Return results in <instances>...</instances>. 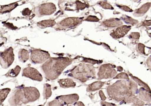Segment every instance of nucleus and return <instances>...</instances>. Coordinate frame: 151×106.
Listing matches in <instances>:
<instances>
[{
	"label": "nucleus",
	"instance_id": "58836bf2",
	"mask_svg": "<svg viewBox=\"0 0 151 106\" xmlns=\"http://www.w3.org/2000/svg\"><path fill=\"white\" fill-rule=\"evenodd\" d=\"M5 26H6V27H8V28H10V29H11V30H15V29H17V27H15V26H14L12 24H11V23H5Z\"/></svg>",
	"mask_w": 151,
	"mask_h": 106
},
{
	"label": "nucleus",
	"instance_id": "aec40b11",
	"mask_svg": "<svg viewBox=\"0 0 151 106\" xmlns=\"http://www.w3.org/2000/svg\"><path fill=\"white\" fill-rule=\"evenodd\" d=\"M18 2H14L9 5H2L0 9V12L1 13H6V12H9L11 11L12 9H15L17 6H18Z\"/></svg>",
	"mask_w": 151,
	"mask_h": 106
},
{
	"label": "nucleus",
	"instance_id": "2f4dec72",
	"mask_svg": "<svg viewBox=\"0 0 151 106\" xmlns=\"http://www.w3.org/2000/svg\"><path fill=\"white\" fill-rule=\"evenodd\" d=\"M116 5L117 7H118L120 9H121L124 11H126V12H132L133 11V9H131L130 8H129L127 6L123 5H120V4H116Z\"/></svg>",
	"mask_w": 151,
	"mask_h": 106
},
{
	"label": "nucleus",
	"instance_id": "a18cd8bd",
	"mask_svg": "<svg viewBox=\"0 0 151 106\" xmlns=\"http://www.w3.org/2000/svg\"><path fill=\"white\" fill-rule=\"evenodd\" d=\"M45 104H43V105H38V106H44Z\"/></svg>",
	"mask_w": 151,
	"mask_h": 106
},
{
	"label": "nucleus",
	"instance_id": "7ed1b4c3",
	"mask_svg": "<svg viewBox=\"0 0 151 106\" xmlns=\"http://www.w3.org/2000/svg\"><path fill=\"white\" fill-rule=\"evenodd\" d=\"M40 98V92L35 87L17 88L12 94L8 102L11 106H21L33 102Z\"/></svg>",
	"mask_w": 151,
	"mask_h": 106
},
{
	"label": "nucleus",
	"instance_id": "bb28decb",
	"mask_svg": "<svg viewBox=\"0 0 151 106\" xmlns=\"http://www.w3.org/2000/svg\"><path fill=\"white\" fill-rule=\"evenodd\" d=\"M99 5L101 7L103 8L104 9H113V7L106 1H100L98 2Z\"/></svg>",
	"mask_w": 151,
	"mask_h": 106
},
{
	"label": "nucleus",
	"instance_id": "20e7f679",
	"mask_svg": "<svg viewBox=\"0 0 151 106\" xmlns=\"http://www.w3.org/2000/svg\"><path fill=\"white\" fill-rule=\"evenodd\" d=\"M68 75L84 83L95 78L96 69L90 63H81L73 68Z\"/></svg>",
	"mask_w": 151,
	"mask_h": 106
},
{
	"label": "nucleus",
	"instance_id": "a19ab883",
	"mask_svg": "<svg viewBox=\"0 0 151 106\" xmlns=\"http://www.w3.org/2000/svg\"><path fill=\"white\" fill-rule=\"evenodd\" d=\"M146 64L147 67L149 68V69L151 70V56H149L146 60Z\"/></svg>",
	"mask_w": 151,
	"mask_h": 106
},
{
	"label": "nucleus",
	"instance_id": "2eb2a0df",
	"mask_svg": "<svg viewBox=\"0 0 151 106\" xmlns=\"http://www.w3.org/2000/svg\"><path fill=\"white\" fill-rule=\"evenodd\" d=\"M138 93H139L138 94L139 98L141 100L143 101H146L147 102H151V94L144 88H142V87L140 88L138 91Z\"/></svg>",
	"mask_w": 151,
	"mask_h": 106
},
{
	"label": "nucleus",
	"instance_id": "7c9ffc66",
	"mask_svg": "<svg viewBox=\"0 0 151 106\" xmlns=\"http://www.w3.org/2000/svg\"><path fill=\"white\" fill-rule=\"evenodd\" d=\"M114 79H123L124 80H129V77L126 73L123 72V73H120L119 74H117L114 78Z\"/></svg>",
	"mask_w": 151,
	"mask_h": 106
},
{
	"label": "nucleus",
	"instance_id": "f257e3e1",
	"mask_svg": "<svg viewBox=\"0 0 151 106\" xmlns=\"http://www.w3.org/2000/svg\"><path fill=\"white\" fill-rule=\"evenodd\" d=\"M109 98L116 102H123L134 97L137 92V84L133 80H120L106 88Z\"/></svg>",
	"mask_w": 151,
	"mask_h": 106
},
{
	"label": "nucleus",
	"instance_id": "4be33fe9",
	"mask_svg": "<svg viewBox=\"0 0 151 106\" xmlns=\"http://www.w3.org/2000/svg\"><path fill=\"white\" fill-rule=\"evenodd\" d=\"M129 75L131 76L132 79L137 84H138L139 85L141 86L142 88H145L146 90H147L149 92L151 93V91H150V89L149 86L145 82H144L143 81H142V80H140L139 78H137V77H136V76H133V75H132L131 73H129Z\"/></svg>",
	"mask_w": 151,
	"mask_h": 106
},
{
	"label": "nucleus",
	"instance_id": "e433bc0d",
	"mask_svg": "<svg viewBox=\"0 0 151 106\" xmlns=\"http://www.w3.org/2000/svg\"><path fill=\"white\" fill-rule=\"evenodd\" d=\"M100 104L101 106H116V105L115 104L113 103H110V102H107L106 101H101Z\"/></svg>",
	"mask_w": 151,
	"mask_h": 106
},
{
	"label": "nucleus",
	"instance_id": "cd10ccee",
	"mask_svg": "<svg viewBox=\"0 0 151 106\" xmlns=\"http://www.w3.org/2000/svg\"><path fill=\"white\" fill-rule=\"evenodd\" d=\"M145 45L142 43H138L136 46V50L137 52L141 54H145Z\"/></svg>",
	"mask_w": 151,
	"mask_h": 106
},
{
	"label": "nucleus",
	"instance_id": "c85d7f7f",
	"mask_svg": "<svg viewBox=\"0 0 151 106\" xmlns=\"http://www.w3.org/2000/svg\"><path fill=\"white\" fill-rule=\"evenodd\" d=\"M47 106H64V104L61 102L60 100L55 99L49 102L47 104Z\"/></svg>",
	"mask_w": 151,
	"mask_h": 106
},
{
	"label": "nucleus",
	"instance_id": "f704fd0d",
	"mask_svg": "<svg viewBox=\"0 0 151 106\" xmlns=\"http://www.w3.org/2000/svg\"><path fill=\"white\" fill-rule=\"evenodd\" d=\"M140 37V33L138 32H132L129 36V38L132 40H138Z\"/></svg>",
	"mask_w": 151,
	"mask_h": 106
},
{
	"label": "nucleus",
	"instance_id": "473e14b6",
	"mask_svg": "<svg viewBox=\"0 0 151 106\" xmlns=\"http://www.w3.org/2000/svg\"><path fill=\"white\" fill-rule=\"evenodd\" d=\"M84 20L87 21H90V22H98V21H99V18H98L96 16L89 15V16L87 17L84 19Z\"/></svg>",
	"mask_w": 151,
	"mask_h": 106
},
{
	"label": "nucleus",
	"instance_id": "b1692460",
	"mask_svg": "<svg viewBox=\"0 0 151 106\" xmlns=\"http://www.w3.org/2000/svg\"><path fill=\"white\" fill-rule=\"evenodd\" d=\"M123 21H124L127 24H129L131 25H136L137 24H138L139 21L137 20H135L129 16H127L126 15H123L121 18H120Z\"/></svg>",
	"mask_w": 151,
	"mask_h": 106
},
{
	"label": "nucleus",
	"instance_id": "423d86ee",
	"mask_svg": "<svg viewBox=\"0 0 151 106\" xmlns=\"http://www.w3.org/2000/svg\"><path fill=\"white\" fill-rule=\"evenodd\" d=\"M84 19L83 17H68L57 24V28L60 30L75 27L80 24Z\"/></svg>",
	"mask_w": 151,
	"mask_h": 106
},
{
	"label": "nucleus",
	"instance_id": "1a4fd4ad",
	"mask_svg": "<svg viewBox=\"0 0 151 106\" xmlns=\"http://www.w3.org/2000/svg\"><path fill=\"white\" fill-rule=\"evenodd\" d=\"M1 65L4 68L9 67L14 60L13 49L11 47L1 52Z\"/></svg>",
	"mask_w": 151,
	"mask_h": 106
},
{
	"label": "nucleus",
	"instance_id": "4c0bfd02",
	"mask_svg": "<svg viewBox=\"0 0 151 106\" xmlns=\"http://www.w3.org/2000/svg\"><path fill=\"white\" fill-rule=\"evenodd\" d=\"M140 25L142 26H150L151 25V20H146V21H143L141 24H140Z\"/></svg>",
	"mask_w": 151,
	"mask_h": 106
},
{
	"label": "nucleus",
	"instance_id": "5701e85b",
	"mask_svg": "<svg viewBox=\"0 0 151 106\" xmlns=\"http://www.w3.org/2000/svg\"><path fill=\"white\" fill-rule=\"evenodd\" d=\"M52 94L51 86L48 83H45L44 85V90H43V97L45 99H48L51 97Z\"/></svg>",
	"mask_w": 151,
	"mask_h": 106
},
{
	"label": "nucleus",
	"instance_id": "a211bd4d",
	"mask_svg": "<svg viewBox=\"0 0 151 106\" xmlns=\"http://www.w3.org/2000/svg\"><path fill=\"white\" fill-rule=\"evenodd\" d=\"M104 84V82L101 81H96L93 82L92 83L88 85L87 87V92H93L97 90L100 89Z\"/></svg>",
	"mask_w": 151,
	"mask_h": 106
},
{
	"label": "nucleus",
	"instance_id": "72a5a7b5",
	"mask_svg": "<svg viewBox=\"0 0 151 106\" xmlns=\"http://www.w3.org/2000/svg\"><path fill=\"white\" fill-rule=\"evenodd\" d=\"M76 8L77 9H83L87 7L86 4L83 3L78 1H76Z\"/></svg>",
	"mask_w": 151,
	"mask_h": 106
},
{
	"label": "nucleus",
	"instance_id": "6ab92c4d",
	"mask_svg": "<svg viewBox=\"0 0 151 106\" xmlns=\"http://www.w3.org/2000/svg\"><path fill=\"white\" fill-rule=\"evenodd\" d=\"M56 24V23L53 20H46L38 22L37 25L41 28H45L46 27H52Z\"/></svg>",
	"mask_w": 151,
	"mask_h": 106
},
{
	"label": "nucleus",
	"instance_id": "ea45409f",
	"mask_svg": "<svg viewBox=\"0 0 151 106\" xmlns=\"http://www.w3.org/2000/svg\"><path fill=\"white\" fill-rule=\"evenodd\" d=\"M99 95H100V98H101V100H102L103 101H104L106 100V96H105L104 94L103 93V91L100 90V91H99Z\"/></svg>",
	"mask_w": 151,
	"mask_h": 106
},
{
	"label": "nucleus",
	"instance_id": "393cba45",
	"mask_svg": "<svg viewBox=\"0 0 151 106\" xmlns=\"http://www.w3.org/2000/svg\"><path fill=\"white\" fill-rule=\"evenodd\" d=\"M21 70V67L19 66H17L14 69H12L10 70L6 75V76L10 77H15L17 76Z\"/></svg>",
	"mask_w": 151,
	"mask_h": 106
},
{
	"label": "nucleus",
	"instance_id": "c9c22d12",
	"mask_svg": "<svg viewBox=\"0 0 151 106\" xmlns=\"http://www.w3.org/2000/svg\"><path fill=\"white\" fill-rule=\"evenodd\" d=\"M31 11L28 8H25V9H24L22 10V14L23 15H25V16H26V15H29L31 14Z\"/></svg>",
	"mask_w": 151,
	"mask_h": 106
},
{
	"label": "nucleus",
	"instance_id": "79ce46f5",
	"mask_svg": "<svg viewBox=\"0 0 151 106\" xmlns=\"http://www.w3.org/2000/svg\"><path fill=\"white\" fill-rule=\"evenodd\" d=\"M75 105H77V106H85L84 104L82 102H81V101L77 102L75 104Z\"/></svg>",
	"mask_w": 151,
	"mask_h": 106
},
{
	"label": "nucleus",
	"instance_id": "6e6552de",
	"mask_svg": "<svg viewBox=\"0 0 151 106\" xmlns=\"http://www.w3.org/2000/svg\"><path fill=\"white\" fill-rule=\"evenodd\" d=\"M50 58V54L44 50L34 49L31 52V60L34 63H45Z\"/></svg>",
	"mask_w": 151,
	"mask_h": 106
},
{
	"label": "nucleus",
	"instance_id": "4468645a",
	"mask_svg": "<svg viewBox=\"0 0 151 106\" xmlns=\"http://www.w3.org/2000/svg\"><path fill=\"white\" fill-rule=\"evenodd\" d=\"M151 7V2H146L142 5L139 8L136 9L133 13V15L135 17H142L149 10Z\"/></svg>",
	"mask_w": 151,
	"mask_h": 106
},
{
	"label": "nucleus",
	"instance_id": "f3484780",
	"mask_svg": "<svg viewBox=\"0 0 151 106\" xmlns=\"http://www.w3.org/2000/svg\"><path fill=\"white\" fill-rule=\"evenodd\" d=\"M58 83L61 88H66L70 87H74L76 86V83L71 79L69 78L61 79L58 80Z\"/></svg>",
	"mask_w": 151,
	"mask_h": 106
},
{
	"label": "nucleus",
	"instance_id": "37998d69",
	"mask_svg": "<svg viewBox=\"0 0 151 106\" xmlns=\"http://www.w3.org/2000/svg\"><path fill=\"white\" fill-rule=\"evenodd\" d=\"M117 69L119 71H122L123 70V68L120 67V66H118L117 67Z\"/></svg>",
	"mask_w": 151,
	"mask_h": 106
},
{
	"label": "nucleus",
	"instance_id": "412c9836",
	"mask_svg": "<svg viewBox=\"0 0 151 106\" xmlns=\"http://www.w3.org/2000/svg\"><path fill=\"white\" fill-rule=\"evenodd\" d=\"M19 60L22 62H25L29 59V52L25 49H21L18 53Z\"/></svg>",
	"mask_w": 151,
	"mask_h": 106
},
{
	"label": "nucleus",
	"instance_id": "dca6fc26",
	"mask_svg": "<svg viewBox=\"0 0 151 106\" xmlns=\"http://www.w3.org/2000/svg\"><path fill=\"white\" fill-rule=\"evenodd\" d=\"M122 102L125 104H130L132 106H143L145 105L144 101L141 100L140 98H138L135 97H130L124 101H123Z\"/></svg>",
	"mask_w": 151,
	"mask_h": 106
},
{
	"label": "nucleus",
	"instance_id": "c03bdc74",
	"mask_svg": "<svg viewBox=\"0 0 151 106\" xmlns=\"http://www.w3.org/2000/svg\"><path fill=\"white\" fill-rule=\"evenodd\" d=\"M148 36L151 38V33H148Z\"/></svg>",
	"mask_w": 151,
	"mask_h": 106
},
{
	"label": "nucleus",
	"instance_id": "9d476101",
	"mask_svg": "<svg viewBox=\"0 0 151 106\" xmlns=\"http://www.w3.org/2000/svg\"><path fill=\"white\" fill-rule=\"evenodd\" d=\"M22 75L23 76L27 77L34 81H42V76L41 75V73L37 69L31 67H28V68H24L22 71Z\"/></svg>",
	"mask_w": 151,
	"mask_h": 106
},
{
	"label": "nucleus",
	"instance_id": "0eeeda50",
	"mask_svg": "<svg viewBox=\"0 0 151 106\" xmlns=\"http://www.w3.org/2000/svg\"><path fill=\"white\" fill-rule=\"evenodd\" d=\"M56 11L55 5L51 2L44 3L35 8L34 11L38 17L53 14Z\"/></svg>",
	"mask_w": 151,
	"mask_h": 106
},
{
	"label": "nucleus",
	"instance_id": "49530a36",
	"mask_svg": "<svg viewBox=\"0 0 151 106\" xmlns=\"http://www.w3.org/2000/svg\"><path fill=\"white\" fill-rule=\"evenodd\" d=\"M150 52H151V51H150Z\"/></svg>",
	"mask_w": 151,
	"mask_h": 106
},
{
	"label": "nucleus",
	"instance_id": "9b49d317",
	"mask_svg": "<svg viewBox=\"0 0 151 106\" xmlns=\"http://www.w3.org/2000/svg\"><path fill=\"white\" fill-rule=\"evenodd\" d=\"M130 29L131 27L129 25H122L113 30L110 33V36L114 39H119L124 37Z\"/></svg>",
	"mask_w": 151,
	"mask_h": 106
},
{
	"label": "nucleus",
	"instance_id": "f03ea898",
	"mask_svg": "<svg viewBox=\"0 0 151 106\" xmlns=\"http://www.w3.org/2000/svg\"><path fill=\"white\" fill-rule=\"evenodd\" d=\"M71 62L72 59L69 57H50L41 66V69L47 79L55 80Z\"/></svg>",
	"mask_w": 151,
	"mask_h": 106
},
{
	"label": "nucleus",
	"instance_id": "c756f323",
	"mask_svg": "<svg viewBox=\"0 0 151 106\" xmlns=\"http://www.w3.org/2000/svg\"><path fill=\"white\" fill-rule=\"evenodd\" d=\"M83 62H86L87 63H90L91 65H94V64H97V63H101L102 62V60H94V59H90V58H84Z\"/></svg>",
	"mask_w": 151,
	"mask_h": 106
},
{
	"label": "nucleus",
	"instance_id": "f8f14e48",
	"mask_svg": "<svg viewBox=\"0 0 151 106\" xmlns=\"http://www.w3.org/2000/svg\"><path fill=\"white\" fill-rule=\"evenodd\" d=\"M101 24L107 28H114V27H119L122 26L123 24V22L120 20V19L116 18H111L104 21H103Z\"/></svg>",
	"mask_w": 151,
	"mask_h": 106
},
{
	"label": "nucleus",
	"instance_id": "39448f33",
	"mask_svg": "<svg viewBox=\"0 0 151 106\" xmlns=\"http://www.w3.org/2000/svg\"><path fill=\"white\" fill-rule=\"evenodd\" d=\"M115 66L110 63L101 65L97 73L99 80L103 79L114 78L117 75V72L114 69Z\"/></svg>",
	"mask_w": 151,
	"mask_h": 106
},
{
	"label": "nucleus",
	"instance_id": "a878e982",
	"mask_svg": "<svg viewBox=\"0 0 151 106\" xmlns=\"http://www.w3.org/2000/svg\"><path fill=\"white\" fill-rule=\"evenodd\" d=\"M11 89L9 88L2 89L0 91V97H1V103H2L3 101L5 99L8 94L10 92Z\"/></svg>",
	"mask_w": 151,
	"mask_h": 106
},
{
	"label": "nucleus",
	"instance_id": "ddd939ff",
	"mask_svg": "<svg viewBox=\"0 0 151 106\" xmlns=\"http://www.w3.org/2000/svg\"><path fill=\"white\" fill-rule=\"evenodd\" d=\"M79 98V96L76 94H70L67 95H61L57 97L56 99L63 102L65 104H71L76 102Z\"/></svg>",
	"mask_w": 151,
	"mask_h": 106
}]
</instances>
